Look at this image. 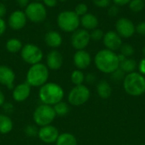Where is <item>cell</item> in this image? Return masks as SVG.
<instances>
[{"label": "cell", "mask_w": 145, "mask_h": 145, "mask_svg": "<svg viewBox=\"0 0 145 145\" xmlns=\"http://www.w3.org/2000/svg\"><path fill=\"white\" fill-rule=\"evenodd\" d=\"M94 63L100 72L110 74L118 69L120 66L118 55L107 49H103L95 55Z\"/></svg>", "instance_id": "1"}, {"label": "cell", "mask_w": 145, "mask_h": 145, "mask_svg": "<svg viewBox=\"0 0 145 145\" xmlns=\"http://www.w3.org/2000/svg\"><path fill=\"white\" fill-rule=\"evenodd\" d=\"M64 96V89L61 85L54 82H47L40 87L38 91V97L42 103L52 107L61 102Z\"/></svg>", "instance_id": "2"}, {"label": "cell", "mask_w": 145, "mask_h": 145, "mask_svg": "<svg viewBox=\"0 0 145 145\" xmlns=\"http://www.w3.org/2000/svg\"><path fill=\"white\" fill-rule=\"evenodd\" d=\"M125 91L133 97H138L145 92V78L138 72L128 73L123 79Z\"/></svg>", "instance_id": "3"}, {"label": "cell", "mask_w": 145, "mask_h": 145, "mask_svg": "<svg viewBox=\"0 0 145 145\" xmlns=\"http://www.w3.org/2000/svg\"><path fill=\"white\" fill-rule=\"evenodd\" d=\"M49 69L43 63H37L30 67L26 73V82L33 87H41L48 82Z\"/></svg>", "instance_id": "4"}, {"label": "cell", "mask_w": 145, "mask_h": 145, "mask_svg": "<svg viewBox=\"0 0 145 145\" xmlns=\"http://www.w3.org/2000/svg\"><path fill=\"white\" fill-rule=\"evenodd\" d=\"M58 26L65 32H74L80 26V17L71 10L60 12L57 16Z\"/></svg>", "instance_id": "5"}, {"label": "cell", "mask_w": 145, "mask_h": 145, "mask_svg": "<svg viewBox=\"0 0 145 145\" xmlns=\"http://www.w3.org/2000/svg\"><path fill=\"white\" fill-rule=\"evenodd\" d=\"M56 117V114L52 106L41 104L33 112V121L40 127L51 125Z\"/></svg>", "instance_id": "6"}, {"label": "cell", "mask_w": 145, "mask_h": 145, "mask_svg": "<svg viewBox=\"0 0 145 145\" xmlns=\"http://www.w3.org/2000/svg\"><path fill=\"white\" fill-rule=\"evenodd\" d=\"M20 56L25 63L32 66L41 62L43 58V53L37 45L26 44L20 50Z\"/></svg>", "instance_id": "7"}, {"label": "cell", "mask_w": 145, "mask_h": 145, "mask_svg": "<svg viewBox=\"0 0 145 145\" xmlns=\"http://www.w3.org/2000/svg\"><path fill=\"white\" fill-rule=\"evenodd\" d=\"M90 98V91L84 85L74 86L68 94V103L73 106H82Z\"/></svg>", "instance_id": "8"}, {"label": "cell", "mask_w": 145, "mask_h": 145, "mask_svg": "<svg viewBox=\"0 0 145 145\" xmlns=\"http://www.w3.org/2000/svg\"><path fill=\"white\" fill-rule=\"evenodd\" d=\"M25 14L28 20L32 22L39 23L47 18V9L44 4L39 2H33L29 3L25 9Z\"/></svg>", "instance_id": "9"}, {"label": "cell", "mask_w": 145, "mask_h": 145, "mask_svg": "<svg viewBox=\"0 0 145 145\" xmlns=\"http://www.w3.org/2000/svg\"><path fill=\"white\" fill-rule=\"evenodd\" d=\"M116 32L120 35L121 38H131L136 32L135 25L130 19L121 17L116 22Z\"/></svg>", "instance_id": "10"}, {"label": "cell", "mask_w": 145, "mask_h": 145, "mask_svg": "<svg viewBox=\"0 0 145 145\" xmlns=\"http://www.w3.org/2000/svg\"><path fill=\"white\" fill-rule=\"evenodd\" d=\"M91 40L90 32L85 29H77L72 32L71 42V45L76 50H84Z\"/></svg>", "instance_id": "11"}, {"label": "cell", "mask_w": 145, "mask_h": 145, "mask_svg": "<svg viewBox=\"0 0 145 145\" xmlns=\"http://www.w3.org/2000/svg\"><path fill=\"white\" fill-rule=\"evenodd\" d=\"M59 136V130L53 125L42 126L37 132L38 138L45 144H54Z\"/></svg>", "instance_id": "12"}, {"label": "cell", "mask_w": 145, "mask_h": 145, "mask_svg": "<svg viewBox=\"0 0 145 145\" xmlns=\"http://www.w3.org/2000/svg\"><path fill=\"white\" fill-rule=\"evenodd\" d=\"M103 43L107 50L112 51L119 50L122 45L121 38L115 31H108L105 32L103 38Z\"/></svg>", "instance_id": "13"}, {"label": "cell", "mask_w": 145, "mask_h": 145, "mask_svg": "<svg viewBox=\"0 0 145 145\" xmlns=\"http://www.w3.org/2000/svg\"><path fill=\"white\" fill-rule=\"evenodd\" d=\"M27 17L25 12L21 10H15L12 12L8 17V26L13 30H20L26 25Z\"/></svg>", "instance_id": "14"}, {"label": "cell", "mask_w": 145, "mask_h": 145, "mask_svg": "<svg viewBox=\"0 0 145 145\" xmlns=\"http://www.w3.org/2000/svg\"><path fill=\"white\" fill-rule=\"evenodd\" d=\"M64 63L62 54L57 50H52L48 52L46 57V66L48 69L57 71L61 68Z\"/></svg>", "instance_id": "15"}, {"label": "cell", "mask_w": 145, "mask_h": 145, "mask_svg": "<svg viewBox=\"0 0 145 145\" xmlns=\"http://www.w3.org/2000/svg\"><path fill=\"white\" fill-rule=\"evenodd\" d=\"M91 62V56L85 50H76V52L73 56V63L75 67L79 70L88 68L90 66Z\"/></svg>", "instance_id": "16"}, {"label": "cell", "mask_w": 145, "mask_h": 145, "mask_svg": "<svg viewBox=\"0 0 145 145\" xmlns=\"http://www.w3.org/2000/svg\"><path fill=\"white\" fill-rule=\"evenodd\" d=\"M14 80L15 73L14 70L6 65H0V84L8 89H13Z\"/></svg>", "instance_id": "17"}, {"label": "cell", "mask_w": 145, "mask_h": 145, "mask_svg": "<svg viewBox=\"0 0 145 145\" xmlns=\"http://www.w3.org/2000/svg\"><path fill=\"white\" fill-rule=\"evenodd\" d=\"M31 85L25 81L17 85L13 88L12 97L15 102L21 103L25 101L31 94Z\"/></svg>", "instance_id": "18"}, {"label": "cell", "mask_w": 145, "mask_h": 145, "mask_svg": "<svg viewBox=\"0 0 145 145\" xmlns=\"http://www.w3.org/2000/svg\"><path fill=\"white\" fill-rule=\"evenodd\" d=\"M80 24L82 26L83 29H85L87 31L93 30L95 28H98L99 19L93 14L87 13L86 15H82L80 18Z\"/></svg>", "instance_id": "19"}, {"label": "cell", "mask_w": 145, "mask_h": 145, "mask_svg": "<svg viewBox=\"0 0 145 145\" xmlns=\"http://www.w3.org/2000/svg\"><path fill=\"white\" fill-rule=\"evenodd\" d=\"M45 43L50 48H58L62 44L63 38L59 32L56 31H49L45 34Z\"/></svg>", "instance_id": "20"}, {"label": "cell", "mask_w": 145, "mask_h": 145, "mask_svg": "<svg viewBox=\"0 0 145 145\" xmlns=\"http://www.w3.org/2000/svg\"><path fill=\"white\" fill-rule=\"evenodd\" d=\"M14 128V123L7 115L0 114V134H8Z\"/></svg>", "instance_id": "21"}, {"label": "cell", "mask_w": 145, "mask_h": 145, "mask_svg": "<svg viewBox=\"0 0 145 145\" xmlns=\"http://www.w3.org/2000/svg\"><path fill=\"white\" fill-rule=\"evenodd\" d=\"M97 93L100 98L107 99L112 94V88L107 81L101 80L97 85Z\"/></svg>", "instance_id": "22"}, {"label": "cell", "mask_w": 145, "mask_h": 145, "mask_svg": "<svg viewBox=\"0 0 145 145\" xmlns=\"http://www.w3.org/2000/svg\"><path fill=\"white\" fill-rule=\"evenodd\" d=\"M55 145H77V139L73 134L64 132L59 134Z\"/></svg>", "instance_id": "23"}, {"label": "cell", "mask_w": 145, "mask_h": 145, "mask_svg": "<svg viewBox=\"0 0 145 145\" xmlns=\"http://www.w3.org/2000/svg\"><path fill=\"white\" fill-rule=\"evenodd\" d=\"M22 47L23 45L21 41L15 38H9L5 44V48L9 53H17L21 50Z\"/></svg>", "instance_id": "24"}, {"label": "cell", "mask_w": 145, "mask_h": 145, "mask_svg": "<svg viewBox=\"0 0 145 145\" xmlns=\"http://www.w3.org/2000/svg\"><path fill=\"white\" fill-rule=\"evenodd\" d=\"M119 68L125 73H133L137 68V62L134 59L132 58H126L123 62H120Z\"/></svg>", "instance_id": "25"}, {"label": "cell", "mask_w": 145, "mask_h": 145, "mask_svg": "<svg viewBox=\"0 0 145 145\" xmlns=\"http://www.w3.org/2000/svg\"><path fill=\"white\" fill-rule=\"evenodd\" d=\"M53 108L54 109V112L56 114V116H61L62 117V116H65V115H68L69 112H70V107H69V105L66 103L63 102V101L58 103L57 104H55L54 106H53Z\"/></svg>", "instance_id": "26"}, {"label": "cell", "mask_w": 145, "mask_h": 145, "mask_svg": "<svg viewBox=\"0 0 145 145\" xmlns=\"http://www.w3.org/2000/svg\"><path fill=\"white\" fill-rule=\"evenodd\" d=\"M71 80L75 86L83 85V82L85 81V75L82 70L76 69L71 74Z\"/></svg>", "instance_id": "27"}, {"label": "cell", "mask_w": 145, "mask_h": 145, "mask_svg": "<svg viewBox=\"0 0 145 145\" xmlns=\"http://www.w3.org/2000/svg\"><path fill=\"white\" fill-rule=\"evenodd\" d=\"M129 9L134 13H139L144 9L145 3L144 0H132L128 3Z\"/></svg>", "instance_id": "28"}, {"label": "cell", "mask_w": 145, "mask_h": 145, "mask_svg": "<svg viewBox=\"0 0 145 145\" xmlns=\"http://www.w3.org/2000/svg\"><path fill=\"white\" fill-rule=\"evenodd\" d=\"M120 50H121V54L123 55L124 56H126L127 58L133 56L134 53V48L129 44H122L120 48Z\"/></svg>", "instance_id": "29"}, {"label": "cell", "mask_w": 145, "mask_h": 145, "mask_svg": "<svg viewBox=\"0 0 145 145\" xmlns=\"http://www.w3.org/2000/svg\"><path fill=\"white\" fill-rule=\"evenodd\" d=\"M88 5L86 4V3H78L76 6V8H75V10H74V12L80 17H82V15H86L87 13H88Z\"/></svg>", "instance_id": "30"}, {"label": "cell", "mask_w": 145, "mask_h": 145, "mask_svg": "<svg viewBox=\"0 0 145 145\" xmlns=\"http://www.w3.org/2000/svg\"><path fill=\"white\" fill-rule=\"evenodd\" d=\"M104 35H105V33H104L103 30H101L99 28H95V29L92 30V32H90V38L93 41H99V40L103 39Z\"/></svg>", "instance_id": "31"}, {"label": "cell", "mask_w": 145, "mask_h": 145, "mask_svg": "<svg viewBox=\"0 0 145 145\" xmlns=\"http://www.w3.org/2000/svg\"><path fill=\"white\" fill-rule=\"evenodd\" d=\"M125 78V73L119 68L111 73V79L115 82H120Z\"/></svg>", "instance_id": "32"}, {"label": "cell", "mask_w": 145, "mask_h": 145, "mask_svg": "<svg viewBox=\"0 0 145 145\" xmlns=\"http://www.w3.org/2000/svg\"><path fill=\"white\" fill-rule=\"evenodd\" d=\"M37 132H38V130L34 126H31V125L30 126H27L25 127V135L28 136V137H30V138H32L35 135L37 136Z\"/></svg>", "instance_id": "33"}, {"label": "cell", "mask_w": 145, "mask_h": 145, "mask_svg": "<svg viewBox=\"0 0 145 145\" xmlns=\"http://www.w3.org/2000/svg\"><path fill=\"white\" fill-rule=\"evenodd\" d=\"M93 4L99 8H107L110 5L111 0H93Z\"/></svg>", "instance_id": "34"}, {"label": "cell", "mask_w": 145, "mask_h": 145, "mask_svg": "<svg viewBox=\"0 0 145 145\" xmlns=\"http://www.w3.org/2000/svg\"><path fill=\"white\" fill-rule=\"evenodd\" d=\"M120 10H119V6L113 4V5H110L109 6V9H108V14L110 16H116L119 14Z\"/></svg>", "instance_id": "35"}, {"label": "cell", "mask_w": 145, "mask_h": 145, "mask_svg": "<svg viewBox=\"0 0 145 145\" xmlns=\"http://www.w3.org/2000/svg\"><path fill=\"white\" fill-rule=\"evenodd\" d=\"M136 32L140 35H145V21H141L135 26Z\"/></svg>", "instance_id": "36"}, {"label": "cell", "mask_w": 145, "mask_h": 145, "mask_svg": "<svg viewBox=\"0 0 145 145\" xmlns=\"http://www.w3.org/2000/svg\"><path fill=\"white\" fill-rule=\"evenodd\" d=\"M85 80L87 81V83L88 84H93L96 81V77L93 73H88L85 76Z\"/></svg>", "instance_id": "37"}, {"label": "cell", "mask_w": 145, "mask_h": 145, "mask_svg": "<svg viewBox=\"0 0 145 145\" xmlns=\"http://www.w3.org/2000/svg\"><path fill=\"white\" fill-rule=\"evenodd\" d=\"M44 6H47L48 8H53L57 5L58 0H42Z\"/></svg>", "instance_id": "38"}, {"label": "cell", "mask_w": 145, "mask_h": 145, "mask_svg": "<svg viewBox=\"0 0 145 145\" xmlns=\"http://www.w3.org/2000/svg\"><path fill=\"white\" fill-rule=\"evenodd\" d=\"M138 69H139V73H141L142 75H145V57L140 61L138 64Z\"/></svg>", "instance_id": "39"}, {"label": "cell", "mask_w": 145, "mask_h": 145, "mask_svg": "<svg viewBox=\"0 0 145 145\" xmlns=\"http://www.w3.org/2000/svg\"><path fill=\"white\" fill-rule=\"evenodd\" d=\"M6 27H7V26H6L5 21L3 18H0V37L5 32Z\"/></svg>", "instance_id": "40"}, {"label": "cell", "mask_w": 145, "mask_h": 145, "mask_svg": "<svg viewBox=\"0 0 145 145\" xmlns=\"http://www.w3.org/2000/svg\"><path fill=\"white\" fill-rule=\"evenodd\" d=\"M112 1L117 6H124L126 4H128L132 0H112Z\"/></svg>", "instance_id": "41"}, {"label": "cell", "mask_w": 145, "mask_h": 145, "mask_svg": "<svg viewBox=\"0 0 145 145\" xmlns=\"http://www.w3.org/2000/svg\"><path fill=\"white\" fill-rule=\"evenodd\" d=\"M17 4L21 8H25L29 4V0H16Z\"/></svg>", "instance_id": "42"}, {"label": "cell", "mask_w": 145, "mask_h": 145, "mask_svg": "<svg viewBox=\"0 0 145 145\" xmlns=\"http://www.w3.org/2000/svg\"><path fill=\"white\" fill-rule=\"evenodd\" d=\"M6 11H7V9H6L5 5L3 3H0V18H3L5 15Z\"/></svg>", "instance_id": "43"}, {"label": "cell", "mask_w": 145, "mask_h": 145, "mask_svg": "<svg viewBox=\"0 0 145 145\" xmlns=\"http://www.w3.org/2000/svg\"><path fill=\"white\" fill-rule=\"evenodd\" d=\"M4 103H5V97L3 92L0 90V107L3 106Z\"/></svg>", "instance_id": "44"}, {"label": "cell", "mask_w": 145, "mask_h": 145, "mask_svg": "<svg viewBox=\"0 0 145 145\" xmlns=\"http://www.w3.org/2000/svg\"><path fill=\"white\" fill-rule=\"evenodd\" d=\"M3 107H4V109H5V111H8V112H9L10 110H13V109H14L13 105H12L11 103H7V104L4 103Z\"/></svg>", "instance_id": "45"}, {"label": "cell", "mask_w": 145, "mask_h": 145, "mask_svg": "<svg viewBox=\"0 0 145 145\" xmlns=\"http://www.w3.org/2000/svg\"><path fill=\"white\" fill-rule=\"evenodd\" d=\"M126 58H127V57H126V56H123V55H121V54H119V55H118V59H119V62H123Z\"/></svg>", "instance_id": "46"}, {"label": "cell", "mask_w": 145, "mask_h": 145, "mask_svg": "<svg viewBox=\"0 0 145 145\" xmlns=\"http://www.w3.org/2000/svg\"><path fill=\"white\" fill-rule=\"evenodd\" d=\"M143 54H144V56H145V46L143 48Z\"/></svg>", "instance_id": "47"}, {"label": "cell", "mask_w": 145, "mask_h": 145, "mask_svg": "<svg viewBox=\"0 0 145 145\" xmlns=\"http://www.w3.org/2000/svg\"><path fill=\"white\" fill-rule=\"evenodd\" d=\"M59 1H60V2H65V1H67V0H59Z\"/></svg>", "instance_id": "48"}, {"label": "cell", "mask_w": 145, "mask_h": 145, "mask_svg": "<svg viewBox=\"0 0 145 145\" xmlns=\"http://www.w3.org/2000/svg\"><path fill=\"white\" fill-rule=\"evenodd\" d=\"M37 2H38V1H42V0H36Z\"/></svg>", "instance_id": "49"}, {"label": "cell", "mask_w": 145, "mask_h": 145, "mask_svg": "<svg viewBox=\"0 0 145 145\" xmlns=\"http://www.w3.org/2000/svg\"><path fill=\"white\" fill-rule=\"evenodd\" d=\"M144 3H145V0H144Z\"/></svg>", "instance_id": "50"}, {"label": "cell", "mask_w": 145, "mask_h": 145, "mask_svg": "<svg viewBox=\"0 0 145 145\" xmlns=\"http://www.w3.org/2000/svg\"><path fill=\"white\" fill-rule=\"evenodd\" d=\"M143 145H145V144H143Z\"/></svg>", "instance_id": "51"}, {"label": "cell", "mask_w": 145, "mask_h": 145, "mask_svg": "<svg viewBox=\"0 0 145 145\" xmlns=\"http://www.w3.org/2000/svg\"><path fill=\"white\" fill-rule=\"evenodd\" d=\"M125 145H127V144H125Z\"/></svg>", "instance_id": "52"}]
</instances>
